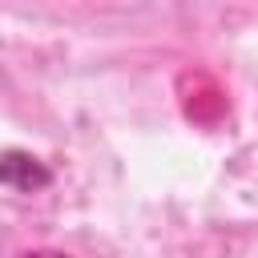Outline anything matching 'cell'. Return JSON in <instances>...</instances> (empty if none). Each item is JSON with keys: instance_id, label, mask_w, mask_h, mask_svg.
Returning a JSON list of instances; mask_svg holds the SVG:
<instances>
[{"instance_id": "6da1fadb", "label": "cell", "mask_w": 258, "mask_h": 258, "mask_svg": "<svg viewBox=\"0 0 258 258\" xmlns=\"http://www.w3.org/2000/svg\"><path fill=\"white\" fill-rule=\"evenodd\" d=\"M181 97H185V113L198 125H218L222 113H226V93L206 73H185L181 77Z\"/></svg>"}]
</instances>
